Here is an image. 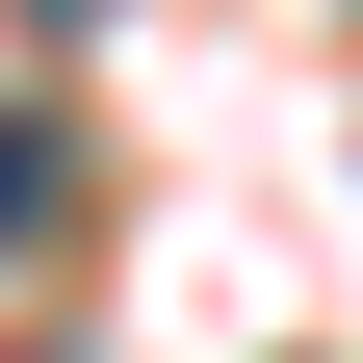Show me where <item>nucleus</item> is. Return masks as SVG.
Returning <instances> with one entry per match:
<instances>
[{
	"mask_svg": "<svg viewBox=\"0 0 363 363\" xmlns=\"http://www.w3.org/2000/svg\"><path fill=\"white\" fill-rule=\"evenodd\" d=\"M26 208H52V104H0V234H26Z\"/></svg>",
	"mask_w": 363,
	"mask_h": 363,
	"instance_id": "f257e3e1",
	"label": "nucleus"
}]
</instances>
